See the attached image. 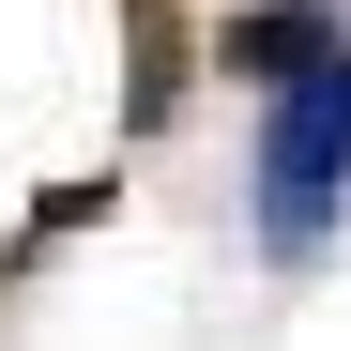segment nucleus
Wrapping results in <instances>:
<instances>
[{
    "label": "nucleus",
    "instance_id": "7ed1b4c3",
    "mask_svg": "<svg viewBox=\"0 0 351 351\" xmlns=\"http://www.w3.org/2000/svg\"><path fill=\"white\" fill-rule=\"evenodd\" d=\"M214 46H229V62H245V77H275V92L306 77V62H336V46H321V16H290V0H275V16H229Z\"/></svg>",
    "mask_w": 351,
    "mask_h": 351
},
{
    "label": "nucleus",
    "instance_id": "f257e3e1",
    "mask_svg": "<svg viewBox=\"0 0 351 351\" xmlns=\"http://www.w3.org/2000/svg\"><path fill=\"white\" fill-rule=\"evenodd\" d=\"M336 199H351V46L306 62L275 92V123H260V245L275 260H321Z\"/></svg>",
    "mask_w": 351,
    "mask_h": 351
},
{
    "label": "nucleus",
    "instance_id": "f03ea898",
    "mask_svg": "<svg viewBox=\"0 0 351 351\" xmlns=\"http://www.w3.org/2000/svg\"><path fill=\"white\" fill-rule=\"evenodd\" d=\"M184 31H199L184 0H123V123H138V138L184 107Z\"/></svg>",
    "mask_w": 351,
    "mask_h": 351
}]
</instances>
